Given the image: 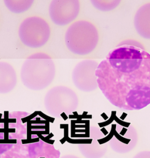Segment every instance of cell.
I'll return each instance as SVG.
<instances>
[{"label":"cell","instance_id":"17","mask_svg":"<svg viewBox=\"0 0 150 158\" xmlns=\"http://www.w3.org/2000/svg\"><path fill=\"white\" fill-rule=\"evenodd\" d=\"M60 158H80L75 156V155H66L65 156H63Z\"/></svg>","mask_w":150,"mask_h":158},{"label":"cell","instance_id":"11","mask_svg":"<svg viewBox=\"0 0 150 158\" xmlns=\"http://www.w3.org/2000/svg\"><path fill=\"white\" fill-rule=\"evenodd\" d=\"M17 83V77L14 67L8 62L0 61V94L12 91Z\"/></svg>","mask_w":150,"mask_h":158},{"label":"cell","instance_id":"7","mask_svg":"<svg viewBox=\"0 0 150 158\" xmlns=\"http://www.w3.org/2000/svg\"><path fill=\"white\" fill-rule=\"evenodd\" d=\"M80 8L78 0H53L49 5V14L54 23L63 26L76 19Z\"/></svg>","mask_w":150,"mask_h":158},{"label":"cell","instance_id":"3","mask_svg":"<svg viewBox=\"0 0 150 158\" xmlns=\"http://www.w3.org/2000/svg\"><path fill=\"white\" fill-rule=\"evenodd\" d=\"M99 35L96 27L90 22L80 20L73 23L66 30L65 41L72 53L86 55L96 48Z\"/></svg>","mask_w":150,"mask_h":158},{"label":"cell","instance_id":"13","mask_svg":"<svg viewBox=\"0 0 150 158\" xmlns=\"http://www.w3.org/2000/svg\"><path fill=\"white\" fill-rule=\"evenodd\" d=\"M92 5L96 8L103 11H108L116 8L120 4V1L119 0H113V1H99L95 0L90 1Z\"/></svg>","mask_w":150,"mask_h":158},{"label":"cell","instance_id":"9","mask_svg":"<svg viewBox=\"0 0 150 158\" xmlns=\"http://www.w3.org/2000/svg\"><path fill=\"white\" fill-rule=\"evenodd\" d=\"M108 142L100 129L91 127L88 140L79 143V149L86 158H102L107 151Z\"/></svg>","mask_w":150,"mask_h":158},{"label":"cell","instance_id":"12","mask_svg":"<svg viewBox=\"0 0 150 158\" xmlns=\"http://www.w3.org/2000/svg\"><path fill=\"white\" fill-rule=\"evenodd\" d=\"M7 8L14 13H22L28 10L34 3L33 0H6L4 1Z\"/></svg>","mask_w":150,"mask_h":158},{"label":"cell","instance_id":"14","mask_svg":"<svg viewBox=\"0 0 150 158\" xmlns=\"http://www.w3.org/2000/svg\"><path fill=\"white\" fill-rule=\"evenodd\" d=\"M133 158H150V151H144L139 152Z\"/></svg>","mask_w":150,"mask_h":158},{"label":"cell","instance_id":"2","mask_svg":"<svg viewBox=\"0 0 150 158\" xmlns=\"http://www.w3.org/2000/svg\"><path fill=\"white\" fill-rule=\"evenodd\" d=\"M56 69L49 55L38 52L24 61L21 69V79L23 85L31 90H42L54 79Z\"/></svg>","mask_w":150,"mask_h":158},{"label":"cell","instance_id":"8","mask_svg":"<svg viewBox=\"0 0 150 158\" xmlns=\"http://www.w3.org/2000/svg\"><path fill=\"white\" fill-rule=\"evenodd\" d=\"M137 140L136 130L132 125L126 127L121 125H116L112 136L108 140V142L115 152L126 153L135 148Z\"/></svg>","mask_w":150,"mask_h":158},{"label":"cell","instance_id":"6","mask_svg":"<svg viewBox=\"0 0 150 158\" xmlns=\"http://www.w3.org/2000/svg\"><path fill=\"white\" fill-rule=\"evenodd\" d=\"M99 65L97 61L85 60L79 62L72 74L73 82L79 90L85 92L93 91L98 88L96 71Z\"/></svg>","mask_w":150,"mask_h":158},{"label":"cell","instance_id":"4","mask_svg":"<svg viewBox=\"0 0 150 158\" xmlns=\"http://www.w3.org/2000/svg\"><path fill=\"white\" fill-rule=\"evenodd\" d=\"M78 97L75 92L62 85L51 88L44 99L45 109L55 118L71 115L78 108Z\"/></svg>","mask_w":150,"mask_h":158},{"label":"cell","instance_id":"5","mask_svg":"<svg viewBox=\"0 0 150 158\" xmlns=\"http://www.w3.org/2000/svg\"><path fill=\"white\" fill-rule=\"evenodd\" d=\"M18 35L21 42L26 47L39 48L48 42L51 35V28L44 19L30 17L21 23Z\"/></svg>","mask_w":150,"mask_h":158},{"label":"cell","instance_id":"1","mask_svg":"<svg viewBox=\"0 0 150 158\" xmlns=\"http://www.w3.org/2000/svg\"><path fill=\"white\" fill-rule=\"evenodd\" d=\"M98 88L123 110H140L150 104V54L141 43L124 41L99 64Z\"/></svg>","mask_w":150,"mask_h":158},{"label":"cell","instance_id":"15","mask_svg":"<svg viewBox=\"0 0 150 158\" xmlns=\"http://www.w3.org/2000/svg\"><path fill=\"white\" fill-rule=\"evenodd\" d=\"M17 139H0V144H16Z\"/></svg>","mask_w":150,"mask_h":158},{"label":"cell","instance_id":"16","mask_svg":"<svg viewBox=\"0 0 150 158\" xmlns=\"http://www.w3.org/2000/svg\"><path fill=\"white\" fill-rule=\"evenodd\" d=\"M39 138H34V139H22V144H30L32 143H35V142H38L39 141Z\"/></svg>","mask_w":150,"mask_h":158},{"label":"cell","instance_id":"10","mask_svg":"<svg viewBox=\"0 0 150 158\" xmlns=\"http://www.w3.org/2000/svg\"><path fill=\"white\" fill-rule=\"evenodd\" d=\"M134 25L141 37L150 40V2L145 4L137 11L134 19Z\"/></svg>","mask_w":150,"mask_h":158},{"label":"cell","instance_id":"18","mask_svg":"<svg viewBox=\"0 0 150 158\" xmlns=\"http://www.w3.org/2000/svg\"></svg>","mask_w":150,"mask_h":158}]
</instances>
